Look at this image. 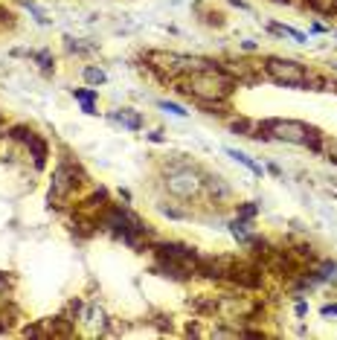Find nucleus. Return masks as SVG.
Masks as SVG:
<instances>
[{
  "label": "nucleus",
  "instance_id": "nucleus-6",
  "mask_svg": "<svg viewBox=\"0 0 337 340\" xmlns=\"http://www.w3.org/2000/svg\"><path fill=\"white\" fill-rule=\"evenodd\" d=\"M227 279H233V282L241 288H259L262 273H259L256 265H236V262H233L230 270H227Z\"/></svg>",
  "mask_w": 337,
  "mask_h": 340
},
{
  "label": "nucleus",
  "instance_id": "nucleus-10",
  "mask_svg": "<svg viewBox=\"0 0 337 340\" xmlns=\"http://www.w3.org/2000/svg\"><path fill=\"white\" fill-rule=\"evenodd\" d=\"M227 154H230L233 160H239V163H241V166H247V169H250V172H253V175H262V166H256V163L250 160L247 154H241V152H236V148H227Z\"/></svg>",
  "mask_w": 337,
  "mask_h": 340
},
{
  "label": "nucleus",
  "instance_id": "nucleus-8",
  "mask_svg": "<svg viewBox=\"0 0 337 340\" xmlns=\"http://www.w3.org/2000/svg\"><path fill=\"white\" fill-rule=\"evenodd\" d=\"M73 96L81 102V111H85V114H96V99H99V93L93 88H90V90H73Z\"/></svg>",
  "mask_w": 337,
  "mask_h": 340
},
{
  "label": "nucleus",
  "instance_id": "nucleus-2",
  "mask_svg": "<svg viewBox=\"0 0 337 340\" xmlns=\"http://www.w3.org/2000/svg\"><path fill=\"white\" fill-rule=\"evenodd\" d=\"M262 131H267L276 140L300 143V145H308V148L320 152V131L308 128L305 122H297V119H267V122H262Z\"/></svg>",
  "mask_w": 337,
  "mask_h": 340
},
{
  "label": "nucleus",
  "instance_id": "nucleus-14",
  "mask_svg": "<svg viewBox=\"0 0 337 340\" xmlns=\"http://www.w3.org/2000/svg\"><path fill=\"white\" fill-rule=\"evenodd\" d=\"M160 108L168 111V114H175V117H186V111H183L180 105H175V102H160Z\"/></svg>",
  "mask_w": 337,
  "mask_h": 340
},
{
  "label": "nucleus",
  "instance_id": "nucleus-16",
  "mask_svg": "<svg viewBox=\"0 0 337 340\" xmlns=\"http://www.w3.org/2000/svg\"><path fill=\"white\" fill-rule=\"evenodd\" d=\"M323 314H337V305H326V308H323Z\"/></svg>",
  "mask_w": 337,
  "mask_h": 340
},
{
  "label": "nucleus",
  "instance_id": "nucleus-11",
  "mask_svg": "<svg viewBox=\"0 0 337 340\" xmlns=\"http://www.w3.org/2000/svg\"><path fill=\"white\" fill-rule=\"evenodd\" d=\"M85 79H88L90 84H102V81H105V73L96 70V67H85Z\"/></svg>",
  "mask_w": 337,
  "mask_h": 340
},
{
  "label": "nucleus",
  "instance_id": "nucleus-17",
  "mask_svg": "<svg viewBox=\"0 0 337 340\" xmlns=\"http://www.w3.org/2000/svg\"><path fill=\"white\" fill-rule=\"evenodd\" d=\"M6 282H9V279H6V273H0V288H6Z\"/></svg>",
  "mask_w": 337,
  "mask_h": 340
},
{
  "label": "nucleus",
  "instance_id": "nucleus-4",
  "mask_svg": "<svg viewBox=\"0 0 337 340\" xmlns=\"http://www.w3.org/2000/svg\"><path fill=\"white\" fill-rule=\"evenodd\" d=\"M81 180H85V175H81V169L76 163H70V160L58 163V169L53 172V183H50V201L64 204V201L73 198V192L81 186Z\"/></svg>",
  "mask_w": 337,
  "mask_h": 340
},
{
  "label": "nucleus",
  "instance_id": "nucleus-15",
  "mask_svg": "<svg viewBox=\"0 0 337 340\" xmlns=\"http://www.w3.org/2000/svg\"><path fill=\"white\" fill-rule=\"evenodd\" d=\"M328 157L337 163V140H331V143H328Z\"/></svg>",
  "mask_w": 337,
  "mask_h": 340
},
{
  "label": "nucleus",
  "instance_id": "nucleus-12",
  "mask_svg": "<svg viewBox=\"0 0 337 340\" xmlns=\"http://www.w3.org/2000/svg\"><path fill=\"white\" fill-rule=\"evenodd\" d=\"M9 137H12V140H24V143H27L29 137H32V131H29L27 125H15V128L9 131Z\"/></svg>",
  "mask_w": 337,
  "mask_h": 340
},
{
  "label": "nucleus",
  "instance_id": "nucleus-1",
  "mask_svg": "<svg viewBox=\"0 0 337 340\" xmlns=\"http://www.w3.org/2000/svg\"><path fill=\"white\" fill-rule=\"evenodd\" d=\"M236 88V81L221 70V67H206V70H195L186 73L178 79V90L186 93V96H195L201 105H221L227 102Z\"/></svg>",
  "mask_w": 337,
  "mask_h": 340
},
{
  "label": "nucleus",
  "instance_id": "nucleus-13",
  "mask_svg": "<svg viewBox=\"0 0 337 340\" xmlns=\"http://www.w3.org/2000/svg\"><path fill=\"white\" fill-rule=\"evenodd\" d=\"M259 213V206L256 204H244V206H239V221H250L253 215Z\"/></svg>",
  "mask_w": 337,
  "mask_h": 340
},
{
  "label": "nucleus",
  "instance_id": "nucleus-3",
  "mask_svg": "<svg viewBox=\"0 0 337 340\" xmlns=\"http://www.w3.org/2000/svg\"><path fill=\"white\" fill-rule=\"evenodd\" d=\"M265 73H267V79H273L276 84H285V88H305V84H311V73L302 64L288 61V58H267Z\"/></svg>",
  "mask_w": 337,
  "mask_h": 340
},
{
  "label": "nucleus",
  "instance_id": "nucleus-5",
  "mask_svg": "<svg viewBox=\"0 0 337 340\" xmlns=\"http://www.w3.org/2000/svg\"><path fill=\"white\" fill-rule=\"evenodd\" d=\"M201 186H204V180H198V175L192 169H175L166 180L168 192H172L175 198H183V201L195 198L198 192H201Z\"/></svg>",
  "mask_w": 337,
  "mask_h": 340
},
{
  "label": "nucleus",
  "instance_id": "nucleus-9",
  "mask_svg": "<svg viewBox=\"0 0 337 340\" xmlns=\"http://www.w3.org/2000/svg\"><path fill=\"white\" fill-rule=\"evenodd\" d=\"M116 119H119V122H122L125 128H131V131H140V128H142V119L137 117V114H134L131 108H122V111L116 114Z\"/></svg>",
  "mask_w": 337,
  "mask_h": 340
},
{
  "label": "nucleus",
  "instance_id": "nucleus-7",
  "mask_svg": "<svg viewBox=\"0 0 337 340\" xmlns=\"http://www.w3.org/2000/svg\"><path fill=\"white\" fill-rule=\"evenodd\" d=\"M27 145H29V152H32V160H35V166L38 169H44V163H47V143L41 140V137H29L27 140Z\"/></svg>",
  "mask_w": 337,
  "mask_h": 340
}]
</instances>
